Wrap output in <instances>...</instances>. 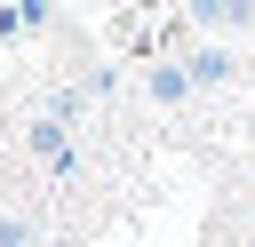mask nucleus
I'll return each instance as SVG.
<instances>
[{"instance_id":"nucleus-1","label":"nucleus","mask_w":255,"mask_h":247,"mask_svg":"<svg viewBox=\"0 0 255 247\" xmlns=\"http://www.w3.org/2000/svg\"><path fill=\"white\" fill-rule=\"evenodd\" d=\"M24 143H32V159H48V167H72V120L40 112V120L24 127Z\"/></svg>"},{"instance_id":"nucleus-2","label":"nucleus","mask_w":255,"mask_h":247,"mask_svg":"<svg viewBox=\"0 0 255 247\" xmlns=\"http://www.w3.org/2000/svg\"><path fill=\"white\" fill-rule=\"evenodd\" d=\"M191 24L215 40V32H247V24H255V8H239V0H199V8H191Z\"/></svg>"},{"instance_id":"nucleus-3","label":"nucleus","mask_w":255,"mask_h":247,"mask_svg":"<svg viewBox=\"0 0 255 247\" xmlns=\"http://www.w3.org/2000/svg\"><path fill=\"white\" fill-rule=\"evenodd\" d=\"M175 64H183V72H191V88H215V80H231V56H223V48H215V40H207V48H183V56H175Z\"/></svg>"},{"instance_id":"nucleus-4","label":"nucleus","mask_w":255,"mask_h":247,"mask_svg":"<svg viewBox=\"0 0 255 247\" xmlns=\"http://www.w3.org/2000/svg\"><path fill=\"white\" fill-rule=\"evenodd\" d=\"M143 88H151V104H183V96H191V72L167 56V64H151V72H143Z\"/></svg>"},{"instance_id":"nucleus-5","label":"nucleus","mask_w":255,"mask_h":247,"mask_svg":"<svg viewBox=\"0 0 255 247\" xmlns=\"http://www.w3.org/2000/svg\"><path fill=\"white\" fill-rule=\"evenodd\" d=\"M48 24V8L40 0H24V8H0V40H24V32H40Z\"/></svg>"},{"instance_id":"nucleus-6","label":"nucleus","mask_w":255,"mask_h":247,"mask_svg":"<svg viewBox=\"0 0 255 247\" xmlns=\"http://www.w3.org/2000/svg\"><path fill=\"white\" fill-rule=\"evenodd\" d=\"M0 247H40V215L8 207V215H0Z\"/></svg>"},{"instance_id":"nucleus-7","label":"nucleus","mask_w":255,"mask_h":247,"mask_svg":"<svg viewBox=\"0 0 255 247\" xmlns=\"http://www.w3.org/2000/svg\"><path fill=\"white\" fill-rule=\"evenodd\" d=\"M247 183H255V167H247Z\"/></svg>"}]
</instances>
